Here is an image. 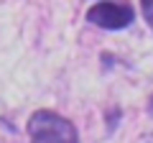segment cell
Segmentation results:
<instances>
[{"label":"cell","instance_id":"cell-1","mask_svg":"<svg viewBox=\"0 0 153 143\" xmlns=\"http://www.w3.org/2000/svg\"><path fill=\"white\" fill-rule=\"evenodd\" d=\"M31 143H79V130L69 118L54 110H36L26 123Z\"/></svg>","mask_w":153,"mask_h":143},{"label":"cell","instance_id":"cell-2","mask_svg":"<svg viewBox=\"0 0 153 143\" xmlns=\"http://www.w3.org/2000/svg\"><path fill=\"white\" fill-rule=\"evenodd\" d=\"M133 21H135V10L128 3L120 5V3L102 0V3H97L87 10V23L105 28V31H123V28L133 26Z\"/></svg>","mask_w":153,"mask_h":143},{"label":"cell","instance_id":"cell-3","mask_svg":"<svg viewBox=\"0 0 153 143\" xmlns=\"http://www.w3.org/2000/svg\"><path fill=\"white\" fill-rule=\"evenodd\" d=\"M140 8H143V18H146L148 28L153 31V0H140Z\"/></svg>","mask_w":153,"mask_h":143},{"label":"cell","instance_id":"cell-4","mask_svg":"<svg viewBox=\"0 0 153 143\" xmlns=\"http://www.w3.org/2000/svg\"><path fill=\"white\" fill-rule=\"evenodd\" d=\"M120 115H123V110H117V107H112V110H110V115H107V130H110V133L117 128V120H120Z\"/></svg>","mask_w":153,"mask_h":143}]
</instances>
